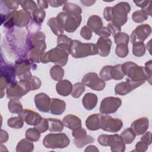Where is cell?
Returning a JSON list of instances; mask_svg holds the SVG:
<instances>
[{
    "instance_id": "1",
    "label": "cell",
    "mask_w": 152,
    "mask_h": 152,
    "mask_svg": "<svg viewBox=\"0 0 152 152\" xmlns=\"http://www.w3.org/2000/svg\"><path fill=\"white\" fill-rule=\"evenodd\" d=\"M131 7L126 2H121L113 7H107L104 9L103 17L107 21H112L119 26H124L127 21V14Z\"/></svg>"
},
{
    "instance_id": "2",
    "label": "cell",
    "mask_w": 152,
    "mask_h": 152,
    "mask_svg": "<svg viewBox=\"0 0 152 152\" xmlns=\"http://www.w3.org/2000/svg\"><path fill=\"white\" fill-rule=\"evenodd\" d=\"M71 52V46L65 44H57V46L44 53L41 62L46 64L53 62L55 65L61 66H65Z\"/></svg>"
},
{
    "instance_id": "3",
    "label": "cell",
    "mask_w": 152,
    "mask_h": 152,
    "mask_svg": "<svg viewBox=\"0 0 152 152\" xmlns=\"http://www.w3.org/2000/svg\"><path fill=\"white\" fill-rule=\"evenodd\" d=\"M122 65L124 72L127 76L126 80L141 85L147 80L151 84V75L147 72L144 66H139L131 61L126 62Z\"/></svg>"
},
{
    "instance_id": "4",
    "label": "cell",
    "mask_w": 152,
    "mask_h": 152,
    "mask_svg": "<svg viewBox=\"0 0 152 152\" xmlns=\"http://www.w3.org/2000/svg\"><path fill=\"white\" fill-rule=\"evenodd\" d=\"M62 28L68 33H72L80 26L81 21V14L62 11L56 17Z\"/></svg>"
},
{
    "instance_id": "5",
    "label": "cell",
    "mask_w": 152,
    "mask_h": 152,
    "mask_svg": "<svg viewBox=\"0 0 152 152\" xmlns=\"http://www.w3.org/2000/svg\"><path fill=\"white\" fill-rule=\"evenodd\" d=\"M15 69L11 64H7L3 62L1 58V77H0V86H1V98H2L4 93V90L8 87L15 83Z\"/></svg>"
},
{
    "instance_id": "6",
    "label": "cell",
    "mask_w": 152,
    "mask_h": 152,
    "mask_svg": "<svg viewBox=\"0 0 152 152\" xmlns=\"http://www.w3.org/2000/svg\"><path fill=\"white\" fill-rule=\"evenodd\" d=\"M70 54L74 58H82L98 54V50L95 44L84 43L78 40H72Z\"/></svg>"
},
{
    "instance_id": "7",
    "label": "cell",
    "mask_w": 152,
    "mask_h": 152,
    "mask_svg": "<svg viewBox=\"0 0 152 152\" xmlns=\"http://www.w3.org/2000/svg\"><path fill=\"white\" fill-rule=\"evenodd\" d=\"M97 141L102 146H110L113 152H124L125 150V144L121 135L116 134H102L98 137Z\"/></svg>"
},
{
    "instance_id": "8",
    "label": "cell",
    "mask_w": 152,
    "mask_h": 152,
    "mask_svg": "<svg viewBox=\"0 0 152 152\" xmlns=\"http://www.w3.org/2000/svg\"><path fill=\"white\" fill-rule=\"evenodd\" d=\"M70 142L69 138L65 133L49 134L43 140V144L47 148H64Z\"/></svg>"
},
{
    "instance_id": "9",
    "label": "cell",
    "mask_w": 152,
    "mask_h": 152,
    "mask_svg": "<svg viewBox=\"0 0 152 152\" xmlns=\"http://www.w3.org/2000/svg\"><path fill=\"white\" fill-rule=\"evenodd\" d=\"M30 78L16 81L11 86L8 87L6 88L7 97L19 99L30 91H31Z\"/></svg>"
},
{
    "instance_id": "10",
    "label": "cell",
    "mask_w": 152,
    "mask_h": 152,
    "mask_svg": "<svg viewBox=\"0 0 152 152\" xmlns=\"http://www.w3.org/2000/svg\"><path fill=\"white\" fill-rule=\"evenodd\" d=\"M121 104L122 101L120 98L112 96L106 97L102 100L99 110L101 113L104 115L114 113Z\"/></svg>"
},
{
    "instance_id": "11",
    "label": "cell",
    "mask_w": 152,
    "mask_h": 152,
    "mask_svg": "<svg viewBox=\"0 0 152 152\" xmlns=\"http://www.w3.org/2000/svg\"><path fill=\"white\" fill-rule=\"evenodd\" d=\"M123 126L122 121L118 118H113L108 115H102L100 129L110 132H117Z\"/></svg>"
},
{
    "instance_id": "12",
    "label": "cell",
    "mask_w": 152,
    "mask_h": 152,
    "mask_svg": "<svg viewBox=\"0 0 152 152\" xmlns=\"http://www.w3.org/2000/svg\"><path fill=\"white\" fill-rule=\"evenodd\" d=\"M81 83L84 86L96 91H102L106 86L105 81L99 78L97 73L95 72H88L85 74L82 78Z\"/></svg>"
},
{
    "instance_id": "13",
    "label": "cell",
    "mask_w": 152,
    "mask_h": 152,
    "mask_svg": "<svg viewBox=\"0 0 152 152\" xmlns=\"http://www.w3.org/2000/svg\"><path fill=\"white\" fill-rule=\"evenodd\" d=\"M31 64L33 65L31 61L27 58L18 59L15 61L14 66L16 74L20 80H27L32 76L30 72Z\"/></svg>"
},
{
    "instance_id": "14",
    "label": "cell",
    "mask_w": 152,
    "mask_h": 152,
    "mask_svg": "<svg viewBox=\"0 0 152 152\" xmlns=\"http://www.w3.org/2000/svg\"><path fill=\"white\" fill-rule=\"evenodd\" d=\"M151 33V28L148 24L138 26L131 33L130 40L132 43L135 42H144Z\"/></svg>"
},
{
    "instance_id": "15",
    "label": "cell",
    "mask_w": 152,
    "mask_h": 152,
    "mask_svg": "<svg viewBox=\"0 0 152 152\" xmlns=\"http://www.w3.org/2000/svg\"><path fill=\"white\" fill-rule=\"evenodd\" d=\"M18 115L27 124L34 126L38 125L42 119V117L38 113L27 109H23Z\"/></svg>"
},
{
    "instance_id": "16",
    "label": "cell",
    "mask_w": 152,
    "mask_h": 152,
    "mask_svg": "<svg viewBox=\"0 0 152 152\" xmlns=\"http://www.w3.org/2000/svg\"><path fill=\"white\" fill-rule=\"evenodd\" d=\"M37 109L42 112H48L50 109L51 99L45 93L37 94L34 98Z\"/></svg>"
},
{
    "instance_id": "17",
    "label": "cell",
    "mask_w": 152,
    "mask_h": 152,
    "mask_svg": "<svg viewBox=\"0 0 152 152\" xmlns=\"http://www.w3.org/2000/svg\"><path fill=\"white\" fill-rule=\"evenodd\" d=\"M31 19V14L24 10H16L13 17V24L18 27L27 26Z\"/></svg>"
},
{
    "instance_id": "18",
    "label": "cell",
    "mask_w": 152,
    "mask_h": 152,
    "mask_svg": "<svg viewBox=\"0 0 152 152\" xmlns=\"http://www.w3.org/2000/svg\"><path fill=\"white\" fill-rule=\"evenodd\" d=\"M140 86H141L140 84L135 83L126 80V81L119 83L116 85L115 92L116 94L125 96Z\"/></svg>"
},
{
    "instance_id": "19",
    "label": "cell",
    "mask_w": 152,
    "mask_h": 152,
    "mask_svg": "<svg viewBox=\"0 0 152 152\" xmlns=\"http://www.w3.org/2000/svg\"><path fill=\"white\" fill-rule=\"evenodd\" d=\"M148 126V119L145 117H142L133 121L131 125V128L136 135H141L147 131Z\"/></svg>"
},
{
    "instance_id": "20",
    "label": "cell",
    "mask_w": 152,
    "mask_h": 152,
    "mask_svg": "<svg viewBox=\"0 0 152 152\" xmlns=\"http://www.w3.org/2000/svg\"><path fill=\"white\" fill-rule=\"evenodd\" d=\"M112 40L108 37H100L96 44L98 54L103 57L108 56L110 52Z\"/></svg>"
},
{
    "instance_id": "21",
    "label": "cell",
    "mask_w": 152,
    "mask_h": 152,
    "mask_svg": "<svg viewBox=\"0 0 152 152\" xmlns=\"http://www.w3.org/2000/svg\"><path fill=\"white\" fill-rule=\"evenodd\" d=\"M65 108L66 103L64 100L57 98L51 99L49 110L52 114L60 115L65 111Z\"/></svg>"
},
{
    "instance_id": "22",
    "label": "cell",
    "mask_w": 152,
    "mask_h": 152,
    "mask_svg": "<svg viewBox=\"0 0 152 152\" xmlns=\"http://www.w3.org/2000/svg\"><path fill=\"white\" fill-rule=\"evenodd\" d=\"M102 114L95 113L90 115L86 121V125L90 131H96L100 129Z\"/></svg>"
},
{
    "instance_id": "23",
    "label": "cell",
    "mask_w": 152,
    "mask_h": 152,
    "mask_svg": "<svg viewBox=\"0 0 152 152\" xmlns=\"http://www.w3.org/2000/svg\"><path fill=\"white\" fill-rule=\"evenodd\" d=\"M72 83L68 80H61L56 84V92L62 96H68L71 93Z\"/></svg>"
},
{
    "instance_id": "24",
    "label": "cell",
    "mask_w": 152,
    "mask_h": 152,
    "mask_svg": "<svg viewBox=\"0 0 152 152\" xmlns=\"http://www.w3.org/2000/svg\"><path fill=\"white\" fill-rule=\"evenodd\" d=\"M62 122L65 126L72 130L81 126V119L78 116L71 114L66 115L64 118Z\"/></svg>"
},
{
    "instance_id": "25",
    "label": "cell",
    "mask_w": 152,
    "mask_h": 152,
    "mask_svg": "<svg viewBox=\"0 0 152 152\" xmlns=\"http://www.w3.org/2000/svg\"><path fill=\"white\" fill-rule=\"evenodd\" d=\"M97 96L92 93H86L82 99V103L84 107L87 110L93 109L97 105Z\"/></svg>"
},
{
    "instance_id": "26",
    "label": "cell",
    "mask_w": 152,
    "mask_h": 152,
    "mask_svg": "<svg viewBox=\"0 0 152 152\" xmlns=\"http://www.w3.org/2000/svg\"><path fill=\"white\" fill-rule=\"evenodd\" d=\"M87 24V26L96 34H97L103 27V21L102 18L96 15L90 16L88 19Z\"/></svg>"
},
{
    "instance_id": "27",
    "label": "cell",
    "mask_w": 152,
    "mask_h": 152,
    "mask_svg": "<svg viewBox=\"0 0 152 152\" xmlns=\"http://www.w3.org/2000/svg\"><path fill=\"white\" fill-rule=\"evenodd\" d=\"M34 150V144L32 141L26 138L21 140L17 145V152H31Z\"/></svg>"
},
{
    "instance_id": "28",
    "label": "cell",
    "mask_w": 152,
    "mask_h": 152,
    "mask_svg": "<svg viewBox=\"0 0 152 152\" xmlns=\"http://www.w3.org/2000/svg\"><path fill=\"white\" fill-rule=\"evenodd\" d=\"M47 25L50 27L52 31L56 36H58L59 35L62 34L64 33V30L59 23L56 17L50 18L47 22Z\"/></svg>"
},
{
    "instance_id": "29",
    "label": "cell",
    "mask_w": 152,
    "mask_h": 152,
    "mask_svg": "<svg viewBox=\"0 0 152 152\" xmlns=\"http://www.w3.org/2000/svg\"><path fill=\"white\" fill-rule=\"evenodd\" d=\"M49 123V129L50 132H61L64 129L63 122L59 119L55 118H48Z\"/></svg>"
},
{
    "instance_id": "30",
    "label": "cell",
    "mask_w": 152,
    "mask_h": 152,
    "mask_svg": "<svg viewBox=\"0 0 152 152\" xmlns=\"http://www.w3.org/2000/svg\"><path fill=\"white\" fill-rule=\"evenodd\" d=\"M8 107L12 113L19 114L23 110V106L18 99H11L8 102Z\"/></svg>"
},
{
    "instance_id": "31",
    "label": "cell",
    "mask_w": 152,
    "mask_h": 152,
    "mask_svg": "<svg viewBox=\"0 0 152 152\" xmlns=\"http://www.w3.org/2000/svg\"><path fill=\"white\" fill-rule=\"evenodd\" d=\"M50 75L51 78L55 81H60L62 80L64 75V69L61 66L55 65L50 69Z\"/></svg>"
},
{
    "instance_id": "32",
    "label": "cell",
    "mask_w": 152,
    "mask_h": 152,
    "mask_svg": "<svg viewBox=\"0 0 152 152\" xmlns=\"http://www.w3.org/2000/svg\"><path fill=\"white\" fill-rule=\"evenodd\" d=\"M121 137L122 138L125 144H131L135 138L136 135L131 128L125 129L121 134Z\"/></svg>"
},
{
    "instance_id": "33",
    "label": "cell",
    "mask_w": 152,
    "mask_h": 152,
    "mask_svg": "<svg viewBox=\"0 0 152 152\" xmlns=\"http://www.w3.org/2000/svg\"><path fill=\"white\" fill-rule=\"evenodd\" d=\"M145 53V46L143 42L132 43V53L137 57H141Z\"/></svg>"
},
{
    "instance_id": "34",
    "label": "cell",
    "mask_w": 152,
    "mask_h": 152,
    "mask_svg": "<svg viewBox=\"0 0 152 152\" xmlns=\"http://www.w3.org/2000/svg\"><path fill=\"white\" fill-rule=\"evenodd\" d=\"M94 141V140L93 137L88 135H86L85 137L80 139L74 138L73 140V142L77 148H81L84 147L86 145L93 142Z\"/></svg>"
},
{
    "instance_id": "35",
    "label": "cell",
    "mask_w": 152,
    "mask_h": 152,
    "mask_svg": "<svg viewBox=\"0 0 152 152\" xmlns=\"http://www.w3.org/2000/svg\"><path fill=\"white\" fill-rule=\"evenodd\" d=\"M20 5L23 8V10L26 11L31 15H32L34 11L38 8L35 2L31 0L20 1Z\"/></svg>"
},
{
    "instance_id": "36",
    "label": "cell",
    "mask_w": 152,
    "mask_h": 152,
    "mask_svg": "<svg viewBox=\"0 0 152 152\" xmlns=\"http://www.w3.org/2000/svg\"><path fill=\"white\" fill-rule=\"evenodd\" d=\"M46 12L43 9L37 8L32 14V20L36 23L41 24L45 18Z\"/></svg>"
},
{
    "instance_id": "37",
    "label": "cell",
    "mask_w": 152,
    "mask_h": 152,
    "mask_svg": "<svg viewBox=\"0 0 152 152\" xmlns=\"http://www.w3.org/2000/svg\"><path fill=\"white\" fill-rule=\"evenodd\" d=\"M25 136L27 140L32 142H36L39 140L40 132L35 127L30 128L26 131Z\"/></svg>"
},
{
    "instance_id": "38",
    "label": "cell",
    "mask_w": 152,
    "mask_h": 152,
    "mask_svg": "<svg viewBox=\"0 0 152 152\" xmlns=\"http://www.w3.org/2000/svg\"><path fill=\"white\" fill-rule=\"evenodd\" d=\"M125 74L122 69V64H117L113 66L112 70V78L115 80H122Z\"/></svg>"
},
{
    "instance_id": "39",
    "label": "cell",
    "mask_w": 152,
    "mask_h": 152,
    "mask_svg": "<svg viewBox=\"0 0 152 152\" xmlns=\"http://www.w3.org/2000/svg\"><path fill=\"white\" fill-rule=\"evenodd\" d=\"M85 91V86L82 83H76L72 85L71 93V96L74 98H79Z\"/></svg>"
},
{
    "instance_id": "40",
    "label": "cell",
    "mask_w": 152,
    "mask_h": 152,
    "mask_svg": "<svg viewBox=\"0 0 152 152\" xmlns=\"http://www.w3.org/2000/svg\"><path fill=\"white\" fill-rule=\"evenodd\" d=\"M7 125L12 128L21 129L24 125V121L20 116L11 117L8 119Z\"/></svg>"
},
{
    "instance_id": "41",
    "label": "cell",
    "mask_w": 152,
    "mask_h": 152,
    "mask_svg": "<svg viewBox=\"0 0 152 152\" xmlns=\"http://www.w3.org/2000/svg\"><path fill=\"white\" fill-rule=\"evenodd\" d=\"M148 14L142 10H137L133 12L132 15V20L137 23H141L148 18Z\"/></svg>"
},
{
    "instance_id": "42",
    "label": "cell",
    "mask_w": 152,
    "mask_h": 152,
    "mask_svg": "<svg viewBox=\"0 0 152 152\" xmlns=\"http://www.w3.org/2000/svg\"><path fill=\"white\" fill-rule=\"evenodd\" d=\"M62 10L63 11H65V12H75V13L80 14H81L82 13V10L80 6L74 3L68 2H66L64 4Z\"/></svg>"
},
{
    "instance_id": "43",
    "label": "cell",
    "mask_w": 152,
    "mask_h": 152,
    "mask_svg": "<svg viewBox=\"0 0 152 152\" xmlns=\"http://www.w3.org/2000/svg\"><path fill=\"white\" fill-rule=\"evenodd\" d=\"M113 66L106 65L103 66L100 72V77L103 81H108L112 78V70Z\"/></svg>"
},
{
    "instance_id": "44",
    "label": "cell",
    "mask_w": 152,
    "mask_h": 152,
    "mask_svg": "<svg viewBox=\"0 0 152 152\" xmlns=\"http://www.w3.org/2000/svg\"><path fill=\"white\" fill-rule=\"evenodd\" d=\"M115 43L118 45L120 43L125 44L128 45L129 40V36L125 33L119 32L114 36Z\"/></svg>"
},
{
    "instance_id": "45",
    "label": "cell",
    "mask_w": 152,
    "mask_h": 152,
    "mask_svg": "<svg viewBox=\"0 0 152 152\" xmlns=\"http://www.w3.org/2000/svg\"><path fill=\"white\" fill-rule=\"evenodd\" d=\"M115 53L116 55L119 58H125L129 53L128 45L122 43L118 44L116 46Z\"/></svg>"
},
{
    "instance_id": "46",
    "label": "cell",
    "mask_w": 152,
    "mask_h": 152,
    "mask_svg": "<svg viewBox=\"0 0 152 152\" xmlns=\"http://www.w3.org/2000/svg\"><path fill=\"white\" fill-rule=\"evenodd\" d=\"M1 2L10 11L17 10L20 5V1H1Z\"/></svg>"
},
{
    "instance_id": "47",
    "label": "cell",
    "mask_w": 152,
    "mask_h": 152,
    "mask_svg": "<svg viewBox=\"0 0 152 152\" xmlns=\"http://www.w3.org/2000/svg\"><path fill=\"white\" fill-rule=\"evenodd\" d=\"M40 133L46 132L49 129L48 121L46 118H42L40 123L34 126Z\"/></svg>"
},
{
    "instance_id": "48",
    "label": "cell",
    "mask_w": 152,
    "mask_h": 152,
    "mask_svg": "<svg viewBox=\"0 0 152 152\" xmlns=\"http://www.w3.org/2000/svg\"><path fill=\"white\" fill-rule=\"evenodd\" d=\"M72 135L74 137V138L80 139L85 137L87 135V132L85 129H84L81 126L75 129H73Z\"/></svg>"
},
{
    "instance_id": "49",
    "label": "cell",
    "mask_w": 152,
    "mask_h": 152,
    "mask_svg": "<svg viewBox=\"0 0 152 152\" xmlns=\"http://www.w3.org/2000/svg\"><path fill=\"white\" fill-rule=\"evenodd\" d=\"M30 82L31 87V91L39 89L42 85L40 80L36 76H31L30 78Z\"/></svg>"
},
{
    "instance_id": "50",
    "label": "cell",
    "mask_w": 152,
    "mask_h": 152,
    "mask_svg": "<svg viewBox=\"0 0 152 152\" xmlns=\"http://www.w3.org/2000/svg\"><path fill=\"white\" fill-rule=\"evenodd\" d=\"M80 35L86 40H90L92 37V31L87 26H83L81 29Z\"/></svg>"
},
{
    "instance_id": "51",
    "label": "cell",
    "mask_w": 152,
    "mask_h": 152,
    "mask_svg": "<svg viewBox=\"0 0 152 152\" xmlns=\"http://www.w3.org/2000/svg\"><path fill=\"white\" fill-rule=\"evenodd\" d=\"M72 43V40L69 38L65 34H60L58 36L57 44H65L69 45L71 47Z\"/></svg>"
},
{
    "instance_id": "52",
    "label": "cell",
    "mask_w": 152,
    "mask_h": 152,
    "mask_svg": "<svg viewBox=\"0 0 152 152\" xmlns=\"http://www.w3.org/2000/svg\"><path fill=\"white\" fill-rule=\"evenodd\" d=\"M107 28H108L110 34H112L113 36L116 35L117 33L121 32V27H120L118 25H117L115 23H113L112 22L109 23L107 24Z\"/></svg>"
},
{
    "instance_id": "53",
    "label": "cell",
    "mask_w": 152,
    "mask_h": 152,
    "mask_svg": "<svg viewBox=\"0 0 152 152\" xmlns=\"http://www.w3.org/2000/svg\"><path fill=\"white\" fill-rule=\"evenodd\" d=\"M135 149L134 150V151H140V152H144L148 148V145L145 144L144 142L141 141H138L136 144L135 147Z\"/></svg>"
},
{
    "instance_id": "54",
    "label": "cell",
    "mask_w": 152,
    "mask_h": 152,
    "mask_svg": "<svg viewBox=\"0 0 152 152\" xmlns=\"http://www.w3.org/2000/svg\"><path fill=\"white\" fill-rule=\"evenodd\" d=\"M141 141L147 145H149L151 144V132L150 131L145 132L143 134V135L141 138Z\"/></svg>"
},
{
    "instance_id": "55",
    "label": "cell",
    "mask_w": 152,
    "mask_h": 152,
    "mask_svg": "<svg viewBox=\"0 0 152 152\" xmlns=\"http://www.w3.org/2000/svg\"><path fill=\"white\" fill-rule=\"evenodd\" d=\"M96 34L99 36L100 37H108L111 35L108 28L104 26L102 27V28L98 31Z\"/></svg>"
},
{
    "instance_id": "56",
    "label": "cell",
    "mask_w": 152,
    "mask_h": 152,
    "mask_svg": "<svg viewBox=\"0 0 152 152\" xmlns=\"http://www.w3.org/2000/svg\"><path fill=\"white\" fill-rule=\"evenodd\" d=\"M67 1H48V3L49 5L52 7H59L62 5L63 4H65Z\"/></svg>"
},
{
    "instance_id": "57",
    "label": "cell",
    "mask_w": 152,
    "mask_h": 152,
    "mask_svg": "<svg viewBox=\"0 0 152 152\" xmlns=\"http://www.w3.org/2000/svg\"><path fill=\"white\" fill-rule=\"evenodd\" d=\"M8 140V134L7 131L1 129V143L5 142Z\"/></svg>"
},
{
    "instance_id": "58",
    "label": "cell",
    "mask_w": 152,
    "mask_h": 152,
    "mask_svg": "<svg viewBox=\"0 0 152 152\" xmlns=\"http://www.w3.org/2000/svg\"><path fill=\"white\" fill-rule=\"evenodd\" d=\"M150 1H134V2L136 6L140 7L142 10L144 9L150 3Z\"/></svg>"
},
{
    "instance_id": "59",
    "label": "cell",
    "mask_w": 152,
    "mask_h": 152,
    "mask_svg": "<svg viewBox=\"0 0 152 152\" xmlns=\"http://www.w3.org/2000/svg\"><path fill=\"white\" fill-rule=\"evenodd\" d=\"M37 7L42 9H46L48 8V1H37Z\"/></svg>"
},
{
    "instance_id": "60",
    "label": "cell",
    "mask_w": 152,
    "mask_h": 152,
    "mask_svg": "<svg viewBox=\"0 0 152 152\" xmlns=\"http://www.w3.org/2000/svg\"><path fill=\"white\" fill-rule=\"evenodd\" d=\"M145 68L146 69V71H147V72L151 75V60H150L149 61L147 62L145 64Z\"/></svg>"
},
{
    "instance_id": "61",
    "label": "cell",
    "mask_w": 152,
    "mask_h": 152,
    "mask_svg": "<svg viewBox=\"0 0 152 152\" xmlns=\"http://www.w3.org/2000/svg\"><path fill=\"white\" fill-rule=\"evenodd\" d=\"M84 151H99V149L95 145H90L85 148Z\"/></svg>"
},
{
    "instance_id": "62",
    "label": "cell",
    "mask_w": 152,
    "mask_h": 152,
    "mask_svg": "<svg viewBox=\"0 0 152 152\" xmlns=\"http://www.w3.org/2000/svg\"><path fill=\"white\" fill-rule=\"evenodd\" d=\"M80 2L85 6L89 7L93 5L95 2L96 1H80Z\"/></svg>"
}]
</instances>
